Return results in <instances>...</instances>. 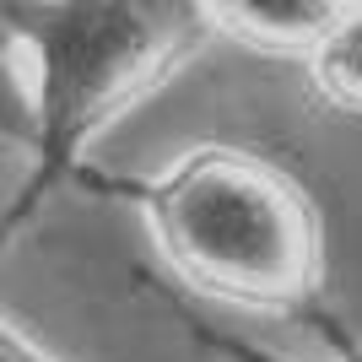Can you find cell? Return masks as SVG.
<instances>
[{
    "label": "cell",
    "instance_id": "cell-1",
    "mask_svg": "<svg viewBox=\"0 0 362 362\" xmlns=\"http://www.w3.org/2000/svg\"><path fill=\"white\" fill-rule=\"evenodd\" d=\"M0 28L28 54L33 146L28 179L0 206L11 243L65 184H81L92 146L211 44L206 0H0Z\"/></svg>",
    "mask_w": 362,
    "mask_h": 362
},
{
    "label": "cell",
    "instance_id": "cell-2",
    "mask_svg": "<svg viewBox=\"0 0 362 362\" xmlns=\"http://www.w3.org/2000/svg\"><path fill=\"white\" fill-rule=\"evenodd\" d=\"M81 184L141 206L157 255L184 292L319 325L325 222L287 163L255 146L206 141L151 179H103L87 168Z\"/></svg>",
    "mask_w": 362,
    "mask_h": 362
},
{
    "label": "cell",
    "instance_id": "cell-3",
    "mask_svg": "<svg viewBox=\"0 0 362 362\" xmlns=\"http://www.w3.org/2000/svg\"><path fill=\"white\" fill-rule=\"evenodd\" d=\"M346 6L351 0H206L216 28L281 54H308Z\"/></svg>",
    "mask_w": 362,
    "mask_h": 362
},
{
    "label": "cell",
    "instance_id": "cell-4",
    "mask_svg": "<svg viewBox=\"0 0 362 362\" xmlns=\"http://www.w3.org/2000/svg\"><path fill=\"white\" fill-rule=\"evenodd\" d=\"M303 76L330 114L362 119V0H351L335 16V28L303 54Z\"/></svg>",
    "mask_w": 362,
    "mask_h": 362
},
{
    "label": "cell",
    "instance_id": "cell-5",
    "mask_svg": "<svg viewBox=\"0 0 362 362\" xmlns=\"http://www.w3.org/2000/svg\"><path fill=\"white\" fill-rule=\"evenodd\" d=\"M173 314H179V325L189 330V341H195V346L216 351V357H227V362H292V357H281V351H271V346H255V341H249V335H238V330H222V325L195 319V308H184V303H173ZM330 362H362L357 341H351V335H341V330H330Z\"/></svg>",
    "mask_w": 362,
    "mask_h": 362
},
{
    "label": "cell",
    "instance_id": "cell-6",
    "mask_svg": "<svg viewBox=\"0 0 362 362\" xmlns=\"http://www.w3.org/2000/svg\"><path fill=\"white\" fill-rule=\"evenodd\" d=\"M0 141L28 151L33 146V98H28V71L16 60L11 33L0 28Z\"/></svg>",
    "mask_w": 362,
    "mask_h": 362
},
{
    "label": "cell",
    "instance_id": "cell-7",
    "mask_svg": "<svg viewBox=\"0 0 362 362\" xmlns=\"http://www.w3.org/2000/svg\"><path fill=\"white\" fill-rule=\"evenodd\" d=\"M0 362H54V357H49L33 335H22L16 325H6V319H0Z\"/></svg>",
    "mask_w": 362,
    "mask_h": 362
}]
</instances>
